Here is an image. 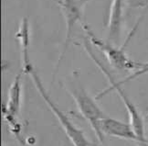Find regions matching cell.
Segmentation results:
<instances>
[{"label": "cell", "mask_w": 148, "mask_h": 146, "mask_svg": "<svg viewBox=\"0 0 148 146\" xmlns=\"http://www.w3.org/2000/svg\"><path fill=\"white\" fill-rule=\"evenodd\" d=\"M82 47L86 51V53L89 54V56L92 59V61L98 66V68L103 73L104 76L107 77V79L110 81V86L107 89H104L101 92H100L97 96H96V99H101L103 98L105 95H107L110 91L114 90L117 92L120 98L123 100V102L125 106V109L127 110L128 118H129V124L132 127L133 131L135 134L136 138H137V145L138 146H148V142L146 141L145 138V120L142 118L140 115L138 109H136L135 105L130 100V98L126 96V94L122 89L121 86L119 85V83L114 80V78L112 77V75L111 72L108 70L104 64L100 61V59L97 57V55L95 54L94 51L92 50V46H90V42L89 41L88 38H85Z\"/></svg>", "instance_id": "cell-1"}, {"label": "cell", "mask_w": 148, "mask_h": 146, "mask_svg": "<svg viewBox=\"0 0 148 146\" xmlns=\"http://www.w3.org/2000/svg\"><path fill=\"white\" fill-rule=\"evenodd\" d=\"M141 20H142V18H140L137 20L134 28L129 33L127 40L125 41V42L121 47H114L113 45H112L110 42H103L98 37H96V35L92 32V30H90V28L88 25L82 24V28L85 30V32L87 33L89 41L104 53V55L107 58V61L109 62V64L113 68L120 70V71H129V70L137 69L138 63H135V62H134L133 60H131L128 57V55L125 53V47H126L128 42H130L131 38L134 35V33L136 30H137Z\"/></svg>", "instance_id": "cell-2"}, {"label": "cell", "mask_w": 148, "mask_h": 146, "mask_svg": "<svg viewBox=\"0 0 148 146\" xmlns=\"http://www.w3.org/2000/svg\"><path fill=\"white\" fill-rule=\"evenodd\" d=\"M28 75L31 76V79L34 83V85L36 86L38 93L40 94V96L42 97L45 102H46V104L49 106L50 110L52 111V113L56 116L57 119H58L60 124L61 125L62 128H63L66 135L68 138H69L71 143L74 146H90L92 145V143L88 141L86 136H85L83 131H82L81 129H79L78 127L74 125L71 121V120L68 118V116L66 114H64L63 111L60 110L58 108V106L51 100L47 90L45 89V87L43 86L40 77H39L38 73L35 71V69L33 68L29 73H28Z\"/></svg>", "instance_id": "cell-3"}, {"label": "cell", "mask_w": 148, "mask_h": 146, "mask_svg": "<svg viewBox=\"0 0 148 146\" xmlns=\"http://www.w3.org/2000/svg\"><path fill=\"white\" fill-rule=\"evenodd\" d=\"M68 91H70L71 97L76 102L79 111L92 126L100 143H103L104 134L101 130V122L105 118V115L102 113L101 109L81 85L78 86L73 84L68 87Z\"/></svg>", "instance_id": "cell-4"}, {"label": "cell", "mask_w": 148, "mask_h": 146, "mask_svg": "<svg viewBox=\"0 0 148 146\" xmlns=\"http://www.w3.org/2000/svg\"><path fill=\"white\" fill-rule=\"evenodd\" d=\"M90 1V0H57L59 7L63 14L66 22V35H65V42L64 45L62 48V51L60 53V55L58 59L56 64V69L53 74V81L54 78L59 71L60 65L62 59L67 52L68 46L71 41V38L73 32V29L78 22H82V16L84 12V8L86 4Z\"/></svg>", "instance_id": "cell-5"}, {"label": "cell", "mask_w": 148, "mask_h": 146, "mask_svg": "<svg viewBox=\"0 0 148 146\" xmlns=\"http://www.w3.org/2000/svg\"><path fill=\"white\" fill-rule=\"evenodd\" d=\"M23 72H20L16 75L15 79L9 88L8 98L7 104L3 109L5 119L9 125L12 127L11 131L15 133L19 132V125L16 122V116L18 115L21 106V94H22V84L21 77Z\"/></svg>", "instance_id": "cell-6"}, {"label": "cell", "mask_w": 148, "mask_h": 146, "mask_svg": "<svg viewBox=\"0 0 148 146\" xmlns=\"http://www.w3.org/2000/svg\"><path fill=\"white\" fill-rule=\"evenodd\" d=\"M124 0H112L108 20V41L117 44L122 34Z\"/></svg>", "instance_id": "cell-7"}, {"label": "cell", "mask_w": 148, "mask_h": 146, "mask_svg": "<svg viewBox=\"0 0 148 146\" xmlns=\"http://www.w3.org/2000/svg\"><path fill=\"white\" fill-rule=\"evenodd\" d=\"M101 130L104 135L129 140L137 143V138L129 123L105 117L101 122Z\"/></svg>", "instance_id": "cell-8"}, {"label": "cell", "mask_w": 148, "mask_h": 146, "mask_svg": "<svg viewBox=\"0 0 148 146\" xmlns=\"http://www.w3.org/2000/svg\"><path fill=\"white\" fill-rule=\"evenodd\" d=\"M16 38L19 41L22 58V72L27 74L34 67L29 58V23L27 18H23L20 22L19 29L16 33Z\"/></svg>", "instance_id": "cell-9"}, {"label": "cell", "mask_w": 148, "mask_h": 146, "mask_svg": "<svg viewBox=\"0 0 148 146\" xmlns=\"http://www.w3.org/2000/svg\"><path fill=\"white\" fill-rule=\"evenodd\" d=\"M127 5L133 8L148 9V0H127Z\"/></svg>", "instance_id": "cell-10"}, {"label": "cell", "mask_w": 148, "mask_h": 146, "mask_svg": "<svg viewBox=\"0 0 148 146\" xmlns=\"http://www.w3.org/2000/svg\"><path fill=\"white\" fill-rule=\"evenodd\" d=\"M145 121H146L147 123H148V111H147V113L145 114Z\"/></svg>", "instance_id": "cell-11"}, {"label": "cell", "mask_w": 148, "mask_h": 146, "mask_svg": "<svg viewBox=\"0 0 148 146\" xmlns=\"http://www.w3.org/2000/svg\"><path fill=\"white\" fill-rule=\"evenodd\" d=\"M90 146H101L100 143H92V145Z\"/></svg>", "instance_id": "cell-12"}]
</instances>
